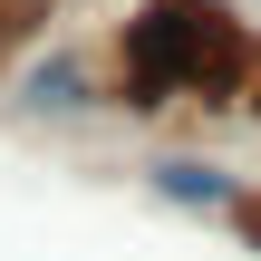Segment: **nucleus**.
<instances>
[{"instance_id":"obj_1","label":"nucleus","mask_w":261,"mask_h":261,"mask_svg":"<svg viewBox=\"0 0 261 261\" xmlns=\"http://www.w3.org/2000/svg\"><path fill=\"white\" fill-rule=\"evenodd\" d=\"M145 184H155L165 203H203V213H232V203H242V184H232V174H213V165H155Z\"/></svg>"},{"instance_id":"obj_2","label":"nucleus","mask_w":261,"mask_h":261,"mask_svg":"<svg viewBox=\"0 0 261 261\" xmlns=\"http://www.w3.org/2000/svg\"><path fill=\"white\" fill-rule=\"evenodd\" d=\"M29 87H39V107H87V87H77V68H68V58H58V68H39Z\"/></svg>"}]
</instances>
